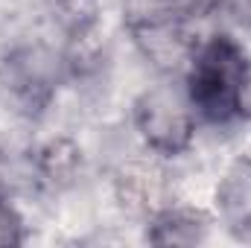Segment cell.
Here are the masks:
<instances>
[{
    "mask_svg": "<svg viewBox=\"0 0 251 248\" xmlns=\"http://www.w3.org/2000/svg\"><path fill=\"white\" fill-rule=\"evenodd\" d=\"M117 193L131 210H146L149 216L158 213L164 204H158L161 198V178L155 167L146 164H128L123 173L117 175Z\"/></svg>",
    "mask_w": 251,
    "mask_h": 248,
    "instance_id": "8992f818",
    "label": "cell"
},
{
    "mask_svg": "<svg viewBox=\"0 0 251 248\" xmlns=\"http://www.w3.org/2000/svg\"><path fill=\"white\" fill-rule=\"evenodd\" d=\"M237 117L249 120L251 123V62L246 67V76H243V85H240V97H237Z\"/></svg>",
    "mask_w": 251,
    "mask_h": 248,
    "instance_id": "9c48e42d",
    "label": "cell"
},
{
    "mask_svg": "<svg viewBox=\"0 0 251 248\" xmlns=\"http://www.w3.org/2000/svg\"><path fill=\"white\" fill-rule=\"evenodd\" d=\"M246 67V47L231 32H213L201 38L184 70L187 97L201 120L231 123L237 117V97Z\"/></svg>",
    "mask_w": 251,
    "mask_h": 248,
    "instance_id": "6da1fadb",
    "label": "cell"
},
{
    "mask_svg": "<svg viewBox=\"0 0 251 248\" xmlns=\"http://www.w3.org/2000/svg\"><path fill=\"white\" fill-rule=\"evenodd\" d=\"M38 167L41 175L53 184L70 181L76 175V170L82 167V152L70 143V140H50L41 152H38Z\"/></svg>",
    "mask_w": 251,
    "mask_h": 248,
    "instance_id": "52a82bcc",
    "label": "cell"
},
{
    "mask_svg": "<svg viewBox=\"0 0 251 248\" xmlns=\"http://www.w3.org/2000/svg\"><path fill=\"white\" fill-rule=\"evenodd\" d=\"M207 216L187 207H161L149 216L146 243L152 246H199L207 240Z\"/></svg>",
    "mask_w": 251,
    "mask_h": 248,
    "instance_id": "5b68a950",
    "label": "cell"
},
{
    "mask_svg": "<svg viewBox=\"0 0 251 248\" xmlns=\"http://www.w3.org/2000/svg\"><path fill=\"white\" fill-rule=\"evenodd\" d=\"M26 240L24 234V219L18 213V207L9 201L6 193H0V248L21 246Z\"/></svg>",
    "mask_w": 251,
    "mask_h": 248,
    "instance_id": "ba28073f",
    "label": "cell"
},
{
    "mask_svg": "<svg viewBox=\"0 0 251 248\" xmlns=\"http://www.w3.org/2000/svg\"><path fill=\"white\" fill-rule=\"evenodd\" d=\"M196 108L184 82H161L134 99V128L149 152L161 158L184 155L196 140Z\"/></svg>",
    "mask_w": 251,
    "mask_h": 248,
    "instance_id": "7a4b0ae2",
    "label": "cell"
},
{
    "mask_svg": "<svg viewBox=\"0 0 251 248\" xmlns=\"http://www.w3.org/2000/svg\"><path fill=\"white\" fill-rule=\"evenodd\" d=\"M0 85L26 114H38L56 94L59 85V56L41 44L21 47L0 64Z\"/></svg>",
    "mask_w": 251,
    "mask_h": 248,
    "instance_id": "277c9868",
    "label": "cell"
},
{
    "mask_svg": "<svg viewBox=\"0 0 251 248\" xmlns=\"http://www.w3.org/2000/svg\"><path fill=\"white\" fill-rule=\"evenodd\" d=\"M128 32L137 44V50L155 64L161 73H184L196 47L201 44L196 32V18L193 15H149V18H134L128 21Z\"/></svg>",
    "mask_w": 251,
    "mask_h": 248,
    "instance_id": "3957f363",
    "label": "cell"
}]
</instances>
